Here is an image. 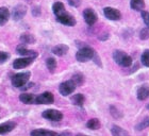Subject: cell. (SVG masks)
Listing matches in <instances>:
<instances>
[{
	"instance_id": "11",
	"label": "cell",
	"mask_w": 149,
	"mask_h": 136,
	"mask_svg": "<svg viewBox=\"0 0 149 136\" xmlns=\"http://www.w3.org/2000/svg\"><path fill=\"white\" fill-rule=\"evenodd\" d=\"M34 61L33 58H20V59H16L13 62V67L15 69H22V68L28 67L29 65H31L32 62Z\"/></svg>"
},
{
	"instance_id": "13",
	"label": "cell",
	"mask_w": 149,
	"mask_h": 136,
	"mask_svg": "<svg viewBox=\"0 0 149 136\" xmlns=\"http://www.w3.org/2000/svg\"><path fill=\"white\" fill-rule=\"evenodd\" d=\"M16 128V124L14 121H6L0 124V134H6L12 132Z\"/></svg>"
},
{
	"instance_id": "35",
	"label": "cell",
	"mask_w": 149,
	"mask_h": 136,
	"mask_svg": "<svg viewBox=\"0 0 149 136\" xmlns=\"http://www.w3.org/2000/svg\"><path fill=\"white\" fill-rule=\"evenodd\" d=\"M34 85L33 83H29L28 85H26V87H22V90H28V88H30V87H32Z\"/></svg>"
},
{
	"instance_id": "12",
	"label": "cell",
	"mask_w": 149,
	"mask_h": 136,
	"mask_svg": "<svg viewBox=\"0 0 149 136\" xmlns=\"http://www.w3.org/2000/svg\"><path fill=\"white\" fill-rule=\"evenodd\" d=\"M26 14H27V6L24 4H18L13 9L12 17L14 20H20L25 17Z\"/></svg>"
},
{
	"instance_id": "22",
	"label": "cell",
	"mask_w": 149,
	"mask_h": 136,
	"mask_svg": "<svg viewBox=\"0 0 149 136\" xmlns=\"http://www.w3.org/2000/svg\"><path fill=\"white\" fill-rule=\"evenodd\" d=\"M100 121L99 119H97V118H92L90 120L86 122V127L90 129V130H98L100 128Z\"/></svg>"
},
{
	"instance_id": "25",
	"label": "cell",
	"mask_w": 149,
	"mask_h": 136,
	"mask_svg": "<svg viewBox=\"0 0 149 136\" xmlns=\"http://www.w3.org/2000/svg\"><path fill=\"white\" fill-rule=\"evenodd\" d=\"M46 66L50 72H53L56 68V60L54 58H48L46 60Z\"/></svg>"
},
{
	"instance_id": "30",
	"label": "cell",
	"mask_w": 149,
	"mask_h": 136,
	"mask_svg": "<svg viewBox=\"0 0 149 136\" xmlns=\"http://www.w3.org/2000/svg\"><path fill=\"white\" fill-rule=\"evenodd\" d=\"M140 37H141V40H148L149 38V28L148 27L144 28L143 30L141 31Z\"/></svg>"
},
{
	"instance_id": "5",
	"label": "cell",
	"mask_w": 149,
	"mask_h": 136,
	"mask_svg": "<svg viewBox=\"0 0 149 136\" xmlns=\"http://www.w3.org/2000/svg\"><path fill=\"white\" fill-rule=\"evenodd\" d=\"M56 20L60 24H62V25L68 26V27H74L76 25V19H74V17L72 14L66 12V11H64V12L61 13L60 15L56 16Z\"/></svg>"
},
{
	"instance_id": "6",
	"label": "cell",
	"mask_w": 149,
	"mask_h": 136,
	"mask_svg": "<svg viewBox=\"0 0 149 136\" xmlns=\"http://www.w3.org/2000/svg\"><path fill=\"white\" fill-rule=\"evenodd\" d=\"M42 116L45 119H48V120H51V121H60L63 119L62 113L60 111H58V110H52V108L44 111Z\"/></svg>"
},
{
	"instance_id": "1",
	"label": "cell",
	"mask_w": 149,
	"mask_h": 136,
	"mask_svg": "<svg viewBox=\"0 0 149 136\" xmlns=\"http://www.w3.org/2000/svg\"><path fill=\"white\" fill-rule=\"evenodd\" d=\"M113 59L121 67H129L132 64V58L121 50H115L113 52Z\"/></svg>"
},
{
	"instance_id": "8",
	"label": "cell",
	"mask_w": 149,
	"mask_h": 136,
	"mask_svg": "<svg viewBox=\"0 0 149 136\" xmlns=\"http://www.w3.org/2000/svg\"><path fill=\"white\" fill-rule=\"evenodd\" d=\"M103 14L109 20H119L121 18V13L119 10L111 8V6H107L103 9Z\"/></svg>"
},
{
	"instance_id": "18",
	"label": "cell",
	"mask_w": 149,
	"mask_h": 136,
	"mask_svg": "<svg viewBox=\"0 0 149 136\" xmlns=\"http://www.w3.org/2000/svg\"><path fill=\"white\" fill-rule=\"evenodd\" d=\"M10 18V12L6 6L0 8V26H4Z\"/></svg>"
},
{
	"instance_id": "16",
	"label": "cell",
	"mask_w": 149,
	"mask_h": 136,
	"mask_svg": "<svg viewBox=\"0 0 149 136\" xmlns=\"http://www.w3.org/2000/svg\"><path fill=\"white\" fill-rule=\"evenodd\" d=\"M31 136H58L56 132L54 131L45 130V129H36L31 132Z\"/></svg>"
},
{
	"instance_id": "23",
	"label": "cell",
	"mask_w": 149,
	"mask_h": 136,
	"mask_svg": "<svg viewBox=\"0 0 149 136\" xmlns=\"http://www.w3.org/2000/svg\"><path fill=\"white\" fill-rule=\"evenodd\" d=\"M52 11L54 13V15L58 16L65 11V6L62 2H54L52 6Z\"/></svg>"
},
{
	"instance_id": "37",
	"label": "cell",
	"mask_w": 149,
	"mask_h": 136,
	"mask_svg": "<svg viewBox=\"0 0 149 136\" xmlns=\"http://www.w3.org/2000/svg\"><path fill=\"white\" fill-rule=\"evenodd\" d=\"M148 108H149V106H148Z\"/></svg>"
},
{
	"instance_id": "34",
	"label": "cell",
	"mask_w": 149,
	"mask_h": 136,
	"mask_svg": "<svg viewBox=\"0 0 149 136\" xmlns=\"http://www.w3.org/2000/svg\"><path fill=\"white\" fill-rule=\"evenodd\" d=\"M32 14H33L34 16H40V6H35V8H33V10H32Z\"/></svg>"
},
{
	"instance_id": "10",
	"label": "cell",
	"mask_w": 149,
	"mask_h": 136,
	"mask_svg": "<svg viewBox=\"0 0 149 136\" xmlns=\"http://www.w3.org/2000/svg\"><path fill=\"white\" fill-rule=\"evenodd\" d=\"M83 18L88 26H93L97 22V14L93 9H85L83 12Z\"/></svg>"
},
{
	"instance_id": "4",
	"label": "cell",
	"mask_w": 149,
	"mask_h": 136,
	"mask_svg": "<svg viewBox=\"0 0 149 136\" xmlns=\"http://www.w3.org/2000/svg\"><path fill=\"white\" fill-rule=\"evenodd\" d=\"M76 87H77V85H76L72 80H68V81H65V82H63V83L60 84L59 92L62 96L66 97V96H68V95L74 93V90H76Z\"/></svg>"
},
{
	"instance_id": "14",
	"label": "cell",
	"mask_w": 149,
	"mask_h": 136,
	"mask_svg": "<svg viewBox=\"0 0 149 136\" xmlns=\"http://www.w3.org/2000/svg\"><path fill=\"white\" fill-rule=\"evenodd\" d=\"M67 52H68V46L65 44H60V45H56L52 48V53H54L58 56H65Z\"/></svg>"
},
{
	"instance_id": "26",
	"label": "cell",
	"mask_w": 149,
	"mask_h": 136,
	"mask_svg": "<svg viewBox=\"0 0 149 136\" xmlns=\"http://www.w3.org/2000/svg\"><path fill=\"white\" fill-rule=\"evenodd\" d=\"M72 81L74 82L77 86H79V85H82L83 84V81H84V77L82 74H76L72 76Z\"/></svg>"
},
{
	"instance_id": "2",
	"label": "cell",
	"mask_w": 149,
	"mask_h": 136,
	"mask_svg": "<svg viewBox=\"0 0 149 136\" xmlns=\"http://www.w3.org/2000/svg\"><path fill=\"white\" fill-rule=\"evenodd\" d=\"M95 54H96L95 50L92 49L91 47L85 46L78 50V52L76 53V59H77L78 62L85 63L87 61H90V60H93Z\"/></svg>"
},
{
	"instance_id": "32",
	"label": "cell",
	"mask_w": 149,
	"mask_h": 136,
	"mask_svg": "<svg viewBox=\"0 0 149 136\" xmlns=\"http://www.w3.org/2000/svg\"><path fill=\"white\" fill-rule=\"evenodd\" d=\"M110 110H111V114H112V116H113V117H115V118H120L121 116H123V114L116 115L117 113H119V112L117 111V108H115V106H111V108H110Z\"/></svg>"
},
{
	"instance_id": "24",
	"label": "cell",
	"mask_w": 149,
	"mask_h": 136,
	"mask_svg": "<svg viewBox=\"0 0 149 136\" xmlns=\"http://www.w3.org/2000/svg\"><path fill=\"white\" fill-rule=\"evenodd\" d=\"M20 42H22V44H24V45H25V44L26 45H27V44H33V43H35V37L33 36V35H31V34L25 33L20 36Z\"/></svg>"
},
{
	"instance_id": "7",
	"label": "cell",
	"mask_w": 149,
	"mask_h": 136,
	"mask_svg": "<svg viewBox=\"0 0 149 136\" xmlns=\"http://www.w3.org/2000/svg\"><path fill=\"white\" fill-rule=\"evenodd\" d=\"M54 101V96L50 92H45L36 97L35 104H51Z\"/></svg>"
},
{
	"instance_id": "28",
	"label": "cell",
	"mask_w": 149,
	"mask_h": 136,
	"mask_svg": "<svg viewBox=\"0 0 149 136\" xmlns=\"http://www.w3.org/2000/svg\"><path fill=\"white\" fill-rule=\"evenodd\" d=\"M141 61H142V64L146 67H149V49L145 50L141 56Z\"/></svg>"
},
{
	"instance_id": "19",
	"label": "cell",
	"mask_w": 149,
	"mask_h": 136,
	"mask_svg": "<svg viewBox=\"0 0 149 136\" xmlns=\"http://www.w3.org/2000/svg\"><path fill=\"white\" fill-rule=\"evenodd\" d=\"M111 133L113 136H131L127 131L118 126H113L111 129Z\"/></svg>"
},
{
	"instance_id": "3",
	"label": "cell",
	"mask_w": 149,
	"mask_h": 136,
	"mask_svg": "<svg viewBox=\"0 0 149 136\" xmlns=\"http://www.w3.org/2000/svg\"><path fill=\"white\" fill-rule=\"evenodd\" d=\"M30 77H31V72L30 71L19 72V74H14L12 77V85L14 87H17V88H22L26 84L28 83Z\"/></svg>"
},
{
	"instance_id": "36",
	"label": "cell",
	"mask_w": 149,
	"mask_h": 136,
	"mask_svg": "<svg viewBox=\"0 0 149 136\" xmlns=\"http://www.w3.org/2000/svg\"><path fill=\"white\" fill-rule=\"evenodd\" d=\"M76 136H88V135H85V134H77V135H76Z\"/></svg>"
},
{
	"instance_id": "20",
	"label": "cell",
	"mask_w": 149,
	"mask_h": 136,
	"mask_svg": "<svg viewBox=\"0 0 149 136\" xmlns=\"http://www.w3.org/2000/svg\"><path fill=\"white\" fill-rule=\"evenodd\" d=\"M130 6L134 11H143L145 8V1L144 0H130Z\"/></svg>"
},
{
	"instance_id": "27",
	"label": "cell",
	"mask_w": 149,
	"mask_h": 136,
	"mask_svg": "<svg viewBox=\"0 0 149 136\" xmlns=\"http://www.w3.org/2000/svg\"><path fill=\"white\" fill-rule=\"evenodd\" d=\"M148 127H149V117H146V118H144L143 120L137 124L136 127H135V129H136L137 131H142Z\"/></svg>"
},
{
	"instance_id": "21",
	"label": "cell",
	"mask_w": 149,
	"mask_h": 136,
	"mask_svg": "<svg viewBox=\"0 0 149 136\" xmlns=\"http://www.w3.org/2000/svg\"><path fill=\"white\" fill-rule=\"evenodd\" d=\"M72 104L77 105V106H83L84 102H85V97L82 94H76L72 97Z\"/></svg>"
},
{
	"instance_id": "33",
	"label": "cell",
	"mask_w": 149,
	"mask_h": 136,
	"mask_svg": "<svg viewBox=\"0 0 149 136\" xmlns=\"http://www.w3.org/2000/svg\"><path fill=\"white\" fill-rule=\"evenodd\" d=\"M68 3L74 8H78L81 4V0H67Z\"/></svg>"
},
{
	"instance_id": "9",
	"label": "cell",
	"mask_w": 149,
	"mask_h": 136,
	"mask_svg": "<svg viewBox=\"0 0 149 136\" xmlns=\"http://www.w3.org/2000/svg\"><path fill=\"white\" fill-rule=\"evenodd\" d=\"M16 51H17L18 54H20V56H24V58H33V59H35V58H37V56H38V53H37L36 51L28 49L24 44H20V45L17 47Z\"/></svg>"
},
{
	"instance_id": "29",
	"label": "cell",
	"mask_w": 149,
	"mask_h": 136,
	"mask_svg": "<svg viewBox=\"0 0 149 136\" xmlns=\"http://www.w3.org/2000/svg\"><path fill=\"white\" fill-rule=\"evenodd\" d=\"M10 58V53L6 51H0V64L6 63Z\"/></svg>"
},
{
	"instance_id": "17",
	"label": "cell",
	"mask_w": 149,
	"mask_h": 136,
	"mask_svg": "<svg viewBox=\"0 0 149 136\" xmlns=\"http://www.w3.org/2000/svg\"><path fill=\"white\" fill-rule=\"evenodd\" d=\"M137 99L139 100H146L147 98H149V87L146 85H143L141 86L139 90H137Z\"/></svg>"
},
{
	"instance_id": "15",
	"label": "cell",
	"mask_w": 149,
	"mask_h": 136,
	"mask_svg": "<svg viewBox=\"0 0 149 136\" xmlns=\"http://www.w3.org/2000/svg\"><path fill=\"white\" fill-rule=\"evenodd\" d=\"M35 99H36V97L33 94L24 93L19 96V100L25 104H35Z\"/></svg>"
},
{
	"instance_id": "31",
	"label": "cell",
	"mask_w": 149,
	"mask_h": 136,
	"mask_svg": "<svg viewBox=\"0 0 149 136\" xmlns=\"http://www.w3.org/2000/svg\"><path fill=\"white\" fill-rule=\"evenodd\" d=\"M142 18H143L145 25L149 28V12H147V11H142Z\"/></svg>"
}]
</instances>
